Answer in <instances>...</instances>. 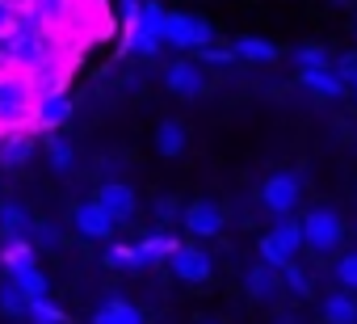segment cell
Returning a JSON list of instances; mask_svg holds the SVG:
<instances>
[{"label": "cell", "instance_id": "cell-1", "mask_svg": "<svg viewBox=\"0 0 357 324\" xmlns=\"http://www.w3.org/2000/svg\"><path fill=\"white\" fill-rule=\"evenodd\" d=\"M34 101H38V93H34V84H30L26 72H22V76L0 72V126H5V131H17L22 122H30Z\"/></svg>", "mask_w": 357, "mask_h": 324}, {"label": "cell", "instance_id": "cell-2", "mask_svg": "<svg viewBox=\"0 0 357 324\" xmlns=\"http://www.w3.org/2000/svg\"><path fill=\"white\" fill-rule=\"evenodd\" d=\"M164 43L176 51H202L215 43V26L194 13H168L164 17Z\"/></svg>", "mask_w": 357, "mask_h": 324}, {"label": "cell", "instance_id": "cell-3", "mask_svg": "<svg viewBox=\"0 0 357 324\" xmlns=\"http://www.w3.org/2000/svg\"><path fill=\"white\" fill-rule=\"evenodd\" d=\"M298 223H303L307 249H315V253H332V249H340V240H344V223H340V215H336L332 207H315V211H307Z\"/></svg>", "mask_w": 357, "mask_h": 324}, {"label": "cell", "instance_id": "cell-4", "mask_svg": "<svg viewBox=\"0 0 357 324\" xmlns=\"http://www.w3.org/2000/svg\"><path fill=\"white\" fill-rule=\"evenodd\" d=\"M307 240H303V223L298 219H282L278 228H269L265 236H261V261H269V265H290L294 257H298V249H303Z\"/></svg>", "mask_w": 357, "mask_h": 324}, {"label": "cell", "instance_id": "cell-5", "mask_svg": "<svg viewBox=\"0 0 357 324\" xmlns=\"http://www.w3.org/2000/svg\"><path fill=\"white\" fill-rule=\"evenodd\" d=\"M5 59L22 72H34L43 64H51V43L47 34H34V30H17L9 43H5Z\"/></svg>", "mask_w": 357, "mask_h": 324}, {"label": "cell", "instance_id": "cell-6", "mask_svg": "<svg viewBox=\"0 0 357 324\" xmlns=\"http://www.w3.org/2000/svg\"><path fill=\"white\" fill-rule=\"evenodd\" d=\"M298 194H303L298 173H273V177L261 186V202H265V211L278 215V219H290V211L298 207Z\"/></svg>", "mask_w": 357, "mask_h": 324}, {"label": "cell", "instance_id": "cell-7", "mask_svg": "<svg viewBox=\"0 0 357 324\" xmlns=\"http://www.w3.org/2000/svg\"><path fill=\"white\" fill-rule=\"evenodd\" d=\"M181 223H185V232H190V236H198V240H211V236H219V232H223L227 215H223V207H219V202H211V198H198V202H190V207H185Z\"/></svg>", "mask_w": 357, "mask_h": 324}, {"label": "cell", "instance_id": "cell-8", "mask_svg": "<svg viewBox=\"0 0 357 324\" xmlns=\"http://www.w3.org/2000/svg\"><path fill=\"white\" fill-rule=\"evenodd\" d=\"M168 265H172V274L181 278V282H211V274H215V261H211V253L206 249H194V244H181L172 257H168Z\"/></svg>", "mask_w": 357, "mask_h": 324}, {"label": "cell", "instance_id": "cell-9", "mask_svg": "<svg viewBox=\"0 0 357 324\" xmlns=\"http://www.w3.org/2000/svg\"><path fill=\"white\" fill-rule=\"evenodd\" d=\"M72 118V101H68V93L63 89H55V93H38V101H34V114H30V126L34 131H59L63 122Z\"/></svg>", "mask_w": 357, "mask_h": 324}, {"label": "cell", "instance_id": "cell-10", "mask_svg": "<svg viewBox=\"0 0 357 324\" xmlns=\"http://www.w3.org/2000/svg\"><path fill=\"white\" fill-rule=\"evenodd\" d=\"M72 223H76V232L89 236V240H109L114 228H118V219H114L97 198H93V202H80V207L72 211Z\"/></svg>", "mask_w": 357, "mask_h": 324}, {"label": "cell", "instance_id": "cell-11", "mask_svg": "<svg viewBox=\"0 0 357 324\" xmlns=\"http://www.w3.org/2000/svg\"><path fill=\"white\" fill-rule=\"evenodd\" d=\"M164 84H168V93H176V97H198V93H206V72H202V64H194V59H176V64H168Z\"/></svg>", "mask_w": 357, "mask_h": 324}, {"label": "cell", "instance_id": "cell-12", "mask_svg": "<svg viewBox=\"0 0 357 324\" xmlns=\"http://www.w3.org/2000/svg\"><path fill=\"white\" fill-rule=\"evenodd\" d=\"M286 282H282V270L278 265H269V261H257V265H248V274H244V290L252 295V299H278V290H282Z\"/></svg>", "mask_w": 357, "mask_h": 324}, {"label": "cell", "instance_id": "cell-13", "mask_svg": "<svg viewBox=\"0 0 357 324\" xmlns=\"http://www.w3.org/2000/svg\"><path fill=\"white\" fill-rule=\"evenodd\" d=\"M34 135L26 131V126H17V131H5V135H0V165H5V169H22L26 165V160L34 156Z\"/></svg>", "mask_w": 357, "mask_h": 324}, {"label": "cell", "instance_id": "cell-14", "mask_svg": "<svg viewBox=\"0 0 357 324\" xmlns=\"http://www.w3.org/2000/svg\"><path fill=\"white\" fill-rule=\"evenodd\" d=\"M97 202H101L118 223H126V219L135 215V190H130L126 182H105V186L97 190Z\"/></svg>", "mask_w": 357, "mask_h": 324}, {"label": "cell", "instance_id": "cell-15", "mask_svg": "<svg viewBox=\"0 0 357 324\" xmlns=\"http://www.w3.org/2000/svg\"><path fill=\"white\" fill-rule=\"evenodd\" d=\"M319 316H324V324H357V290H344L340 286L336 295L324 299Z\"/></svg>", "mask_w": 357, "mask_h": 324}, {"label": "cell", "instance_id": "cell-16", "mask_svg": "<svg viewBox=\"0 0 357 324\" xmlns=\"http://www.w3.org/2000/svg\"><path fill=\"white\" fill-rule=\"evenodd\" d=\"M185 143H190V131L176 122V118H164V122L155 126V152H160V156H168V160H172V156H181Z\"/></svg>", "mask_w": 357, "mask_h": 324}, {"label": "cell", "instance_id": "cell-17", "mask_svg": "<svg viewBox=\"0 0 357 324\" xmlns=\"http://www.w3.org/2000/svg\"><path fill=\"white\" fill-rule=\"evenodd\" d=\"M176 249H181V244H176L168 232H151V236H143V240H139V257H143V270H147V265H160V261H168Z\"/></svg>", "mask_w": 357, "mask_h": 324}, {"label": "cell", "instance_id": "cell-18", "mask_svg": "<svg viewBox=\"0 0 357 324\" xmlns=\"http://www.w3.org/2000/svg\"><path fill=\"white\" fill-rule=\"evenodd\" d=\"M93 324H143V311L130 303V299H109L97 307Z\"/></svg>", "mask_w": 357, "mask_h": 324}, {"label": "cell", "instance_id": "cell-19", "mask_svg": "<svg viewBox=\"0 0 357 324\" xmlns=\"http://www.w3.org/2000/svg\"><path fill=\"white\" fill-rule=\"evenodd\" d=\"M231 51H236V59H248V64H273V59L282 55L269 38H252V34H248V38H236Z\"/></svg>", "mask_w": 357, "mask_h": 324}, {"label": "cell", "instance_id": "cell-20", "mask_svg": "<svg viewBox=\"0 0 357 324\" xmlns=\"http://www.w3.org/2000/svg\"><path fill=\"white\" fill-rule=\"evenodd\" d=\"M298 80H303L311 93H319V97H340V93H344V76H340V72H332V68H319V72H298Z\"/></svg>", "mask_w": 357, "mask_h": 324}, {"label": "cell", "instance_id": "cell-21", "mask_svg": "<svg viewBox=\"0 0 357 324\" xmlns=\"http://www.w3.org/2000/svg\"><path fill=\"white\" fill-rule=\"evenodd\" d=\"M0 261H5V270H22V265H30V261H34V240H30V236H5Z\"/></svg>", "mask_w": 357, "mask_h": 324}, {"label": "cell", "instance_id": "cell-22", "mask_svg": "<svg viewBox=\"0 0 357 324\" xmlns=\"http://www.w3.org/2000/svg\"><path fill=\"white\" fill-rule=\"evenodd\" d=\"M9 278H13V282L22 286V295H26L30 303L47 295V274H43V270H38L34 261H30V265H22V270H9Z\"/></svg>", "mask_w": 357, "mask_h": 324}, {"label": "cell", "instance_id": "cell-23", "mask_svg": "<svg viewBox=\"0 0 357 324\" xmlns=\"http://www.w3.org/2000/svg\"><path fill=\"white\" fill-rule=\"evenodd\" d=\"M0 316H9V320H17V316H30V299L22 295V286L9 278V282H0Z\"/></svg>", "mask_w": 357, "mask_h": 324}, {"label": "cell", "instance_id": "cell-24", "mask_svg": "<svg viewBox=\"0 0 357 324\" xmlns=\"http://www.w3.org/2000/svg\"><path fill=\"white\" fill-rule=\"evenodd\" d=\"M30 232V215L17 202H0V236H26Z\"/></svg>", "mask_w": 357, "mask_h": 324}, {"label": "cell", "instance_id": "cell-25", "mask_svg": "<svg viewBox=\"0 0 357 324\" xmlns=\"http://www.w3.org/2000/svg\"><path fill=\"white\" fill-rule=\"evenodd\" d=\"M47 160H51L55 173H68V169L76 165V147H72V139H59V135L51 131V139H47Z\"/></svg>", "mask_w": 357, "mask_h": 324}, {"label": "cell", "instance_id": "cell-26", "mask_svg": "<svg viewBox=\"0 0 357 324\" xmlns=\"http://www.w3.org/2000/svg\"><path fill=\"white\" fill-rule=\"evenodd\" d=\"M294 68L298 72H319V68H332V55L324 47H298L294 51Z\"/></svg>", "mask_w": 357, "mask_h": 324}, {"label": "cell", "instance_id": "cell-27", "mask_svg": "<svg viewBox=\"0 0 357 324\" xmlns=\"http://www.w3.org/2000/svg\"><path fill=\"white\" fill-rule=\"evenodd\" d=\"M30 320H34V324H63L68 316H63L59 303H51V295H43V299L30 303Z\"/></svg>", "mask_w": 357, "mask_h": 324}, {"label": "cell", "instance_id": "cell-28", "mask_svg": "<svg viewBox=\"0 0 357 324\" xmlns=\"http://www.w3.org/2000/svg\"><path fill=\"white\" fill-rule=\"evenodd\" d=\"M105 261H109V265H118V270H143L139 244H114V249L105 253Z\"/></svg>", "mask_w": 357, "mask_h": 324}, {"label": "cell", "instance_id": "cell-29", "mask_svg": "<svg viewBox=\"0 0 357 324\" xmlns=\"http://www.w3.org/2000/svg\"><path fill=\"white\" fill-rule=\"evenodd\" d=\"M34 244H43V249H55L59 244V228L51 223V219H30V232H26Z\"/></svg>", "mask_w": 357, "mask_h": 324}, {"label": "cell", "instance_id": "cell-30", "mask_svg": "<svg viewBox=\"0 0 357 324\" xmlns=\"http://www.w3.org/2000/svg\"><path fill=\"white\" fill-rule=\"evenodd\" d=\"M282 282H286L298 299H307V295H311V278H307V270H303V265H294V261H290V265H282Z\"/></svg>", "mask_w": 357, "mask_h": 324}, {"label": "cell", "instance_id": "cell-31", "mask_svg": "<svg viewBox=\"0 0 357 324\" xmlns=\"http://www.w3.org/2000/svg\"><path fill=\"white\" fill-rule=\"evenodd\" d=\"M332 278H336V282H340L344 290H357V253H344V257L336 261Z\"/></svg>", "mask_w": 357, "mask_h": 324}, {"label": "cell", "instance_id": "cell-32", "mask_svg": "<svg viewBox=\"0 0 357 324\" xmlns=\"http://www.w3.org/2000/svg\"><path fill=\"white\" fill-rule=\"evenodd\" d=\"M185 211H181V202H176V198H160L155 202V219L160 223H172V219H181Z\"/></svg>", "mask_w": 357, "mask_h": 324}, {"label": "cell", "instance_id": "cell-33", "mask_svg": "<svg viewBox=\"0 0 357 324\" xmlns=\"http://www.w3.org/2000/svg\"><path fill=\"white\" fill-rule=\"evenodd\" d=\"M198 55H202V64H231V59H236V51H227V47H215V43H211V47H202Z\"/></svg>", "mask_w": 357, "mask_h": 324}, {"label": "cell", "instance_id": "cell-34", "mask_svg": "<svg viewBox=\"0 0 357 324\" xmlns=\"http://www.w3.org/2000/svg\"><path fill=\"white\" fill-rule=\"evenodd\" d=\"M340 76L357 84V55H344V59H340Z\"/></svg>", "mask_w": 357, "mask_h": 324}, {"label": "cell", "instance_id": "cell-35", "mask_svg": "<svg viewBox=\"0 0 357 324\" xmlns=\"http://www.w3.org/2000/svg\"><path fill=\"white\" fill-rule=\"evenodd\" d=\"M198 324H219V320H198Z\"/></svg>", "mask_w": 357, "mask_h": 324}, {"label": "cell", "instance_id": "cell-36", "mask_svg": "<svg viewBox=\"0 0 357 324\" xmlns=\"http://www.w3.org/2000/svg\"><path fill=\"white\" fill-rule=\"evenodd\" d=\"M0 135H5V126H0Z\"/></svg>", "mask_w": 357, "mask_h": 324}, {"label": "cell", "instance_id": "cell-37", "mask_svg": "<svg viewBox=\"0 0 357 324\" xmlns=\"http://www.w3.org/2000/svg\"><path fill=\"white\" fill-rule=\"evenodd\" d=\"M353 89H357V84H353Z\"/></svg>", "mask_w": 357, "mask_h": 324}]
</instances>
